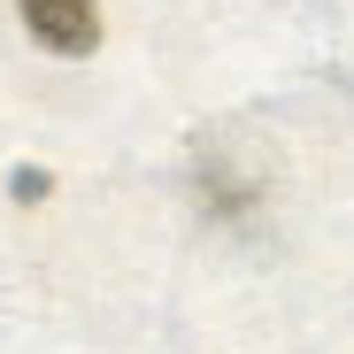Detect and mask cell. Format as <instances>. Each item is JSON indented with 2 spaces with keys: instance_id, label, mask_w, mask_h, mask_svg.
I'll return each instance as SVG.
<instances>
[{
  "instance_id": "cell-2",
  "label": "cell",
  "mask_w": 354,
  "mask_h": 354,
  "mask_svg": "<svg viewBox=\"0 0 354 354\" xmlns=\"http://www.w3.org/2000/svg\"><path fill=\"white\" fill-rule=\"evenodd\" d=\"M201 201H208L216 216H247L262 193H254V177H247V169H231L223 147H208V154H201Z\"/></svg>"
},
{
  "instance_id": "cell-1",
  "label": "cell",
  "mask_w": 354,
  "mask_h": 354,
  "mask_svg": "<svg viewBox=\"0 0 354 354\" xmlns=\"http://www.w3.org/2000/svg\"><path fill=\"white\" fill-rule=\"evenodd\" d=\"M16 8L46 54H93L100 46V0H16Z\"/></svg>"
},
{
  "instance_id": "cell-3",
  "label": "cell",
  "mask_w": 354,
  "mask_h": 354,
  "mask_svg": "<svg viewBox=\"0 0 354 354\" xmlns=\"http://www.w3.org/2000/svg\"><path fill=\"white\" fill-rule=\"evenodd\" d=\"M46 193H54L46 169H16V201H46Z\"/></svg>"
}]
</instances>
